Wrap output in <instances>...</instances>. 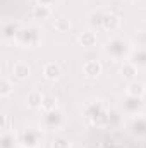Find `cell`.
I'll return each instance as SVG.
<instances>
[{
	"label": "cell",
	"mask_w": 146,
	"mask_h": 148,
	"mask_svg": "<svg viewBox=\"0 0 146 148\" xmlns=\"http://www.w3.org/2000/svg\"><path fill=\"white\" fill-rule=\"evenodd\" d=\"M45 76H46L48 79H55V77H59V76H60V69H59V66H55V64H46V66H45Z\"/></svg>",
	"instance_id": "6da1fadb"
},
{
	"label": "cell",
	"mask_w": 146,
	"mask_h": 148,
	"mask_svg": "<svg viewBox=\"0 0 146 148\" xmlns=\"http://www.w3.org/2000/svg\"><path fill=\"white\" fill-rule=\"evenodd\" d=\"M14 74L17 76V77H26V76H29V67L26 66V64H16V67H14Z\"/></svg>",
	"instance_id": "7a4b0ae2"
},
{
	"label": "cell",
	"mask_w": 146,
	"mask_h": 148,
	"mask_svg": "<svg viewBox=\"0 0 146 148\" xmlns=\"http://www.w3.org/2000/svg\"><path fill=\"white\" fill-rule=\"evenodd\" d=\"M84 73L88 74V76H96V74L100 73V64L98 62H88L84 66Z\"/></svg>",
	"instance_id": "3957f363"
},
{
	"label": "cell",
	"mask_w": 146,
	"mask_h": 148,
	"mask_svg": "<svg viewBox=\"0 0 146 148\" xmlns=\"http://www.w3.org/2000/svg\"><path fill=\"white\" fill-rule=\"evenodd\" d=\"M143 91H145V86H143L141 83H132V84L129 86V93L134 95V97H136V95H138V97L143 95Z\"/></svg>",
	"instance_id": "277c9868"
},
{
	"label": "cell",
	"mask_w": 146,
	"mask_h": 148,
	"mask_svg": "<svg viewBox=\"0 0 146 148\" xmlns=\"http://www.w3.org/2000/svg\"><path fill=\"white\" fill-rule=\"evenodd\" d=\"M81 43L86 45V47H91V45L95 43V35H93V33H84V35L81 36Z\"/></svg>",
	"instance_id": "5b68a950"
},
{
	"label": "cell",
	"mask_w": 146,
	"mask_h": 148,
	"mask_svg": "<svg viewBox=\"0 0 146 148\" xmlns=\"http://www.w3.org/2000/svg\"><path fill=\"white\" fill-rule=\"evenodd\" d=\"M55 28H57L59 31H65V29L71 28V24H69V21H65V19H59V21L55 23Z\"/></svg>",
	"instance_id": "8992f818"
},
{
	"label": "cell",
	"mask_w": 146,
	"mask_h": 148,
	"mask_svg": "<svg viewBox=\"0 0 146 148\" xmlns=\"http://www.w3.org/2000/svg\"><path fill=\"white\" fill-rule=\"evenodd\" d=\"M117 24H119V21H117L115 16H107V17H105V26H107V28H112V29H113Z\"/></svg>",
	"instance_id": "52a82bcc"
},
{
	"label": "cell",
	"mask_w": 146,
	"mask_h": 148,
	"mask_svg": "<svg viewBox=\"0 0 146 148\" xmlns=\"http://www.w3.org/2000/svg\"><path fill=\"white\" fill-rule=\"evenodd\" d=\"M40 103H43V102H41V97H40L38 93H31V95H29V105H31V107H36Z\"/></svg>",
	"instance_id": "ba28073f"
},
{
	"label": "cell",
	"mask_w": 146,
	"mask_h": 148,
	"mask_svg": "<svg viewBox=\"0 0 146 148\" xmlns=\"http://www.w3.org/2000/svg\"><path fill=\"white\" fill-rule=\"evenodd\" d=\"M9 91H10V86H9V83L3 79V81H2V90H0V93H2V95H7Z\"/></svg>",
	"instance_id": "9c48e42d"
},
{
	"label": "cell",
	"mask_w": 146,
	"mask_h": 148,
	"mask_svg": "<svg viewBox=\"0 0 146 148\" xmlns=\"http://www.w3.org/2000/svg\"><path fill=\"white\" fill-rule=\"evenodd\" d=\"M35 14L41 16V17H45V16L50 14V10H48V9H40V7H36V9H35Z\"/></svg>",
	"instance_id": "30bf717a"
},
{
	"label": "cell",
	"mask_w": 146,
	"mask_h": 148,
	"mask_svg": "<svg viewBox=\"0 0 146 148\" xmlns=\"http://www.w3.org/2000/svg\"><path fill=\"white\" fill-rule=\"evenodd\" d=\"M57 145H53V148H67V141L65 140H57Z\"/></svg>",
	"instance_id": "8fae6325"
},
{
	"label": "cell",
	"mask_w": 146,
	"mask_h": 148,
	"mask_svg": "<svg viewBox=\"0 0 146 148\" xmlns=\"http://www.w3.org/2000/svg\"><path fill=\"white\" fill-rule=\"evenodd\" d=\"M43 107H45V109H52V107H53V98H45Z\"/></svg>",
	"instance_id": "7c38bea8"
},
{
	"label": "cell",
	"mask_w": 146,
	"mask_h": 148,
	"mask_svg": "<svg viewBox=\"0 0 146 148\" xmlns=\"http://www.w3.org/2000/svg\"><path fill=\"white\" fill-rule=\"evenodd\" d=\"M122 73H126L124 76H127V77H132V76H134V69H132V67H127V69L122 71Z\"/></svg>",
	"instance_id": "4fadbf2b"
}]
</instances>
